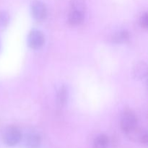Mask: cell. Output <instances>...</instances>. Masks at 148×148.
<instances>
[{"mask_svg":"<svg viewBox=\"0 0 148 148\" xmlns=\"http://www.w3.org/2000/svg\"><path fill=\"white\" fill-rule=\"evenodd\" d=\"M22 134L16 127H10L6 129L2 134V140L4 144L10 147L16 145L20 142Z\"/></svg>","mask_w":148,"mask_h":148,"instance_id":"obj_1","label":"cell"},{"mask_svg":"<svg viewBox=\"0 0 148 148\" xmlns=\"http://www.w3.org/2000/svg\"><path fill=\"white\" fill-rule=\"evenodd\" d=\"M137 127V119L136 116L131 111H127L123 114L121 119V128L123 132L128 134Z\"/></svg>","mask_w":148,"mask_h":148,"instance_id":"obj_2","label":"cell"},{"mask_svg":"<svg viewBox=\"0 0 148 148\" xmlns=\"http://www.w3.org/2000/svg\"><path fill=\"white\" fill-rule=\"evenodd\" d=\"M45 42V38L43 33L40 30H33L29 33L27 43L31 49H38L42 47Z\"/></svg>","mask_w":148,"mask_h":148,"instance_id":"obj_3","label":"cell"},{"mask_svg":"<svg viewBox=\"0 0 148 148\" xmlns=\"http://www.w3.org/2000/svg\"><path fill=\"white\" fill-rule=\"evenodd\" d=\"M31 12L33 17L37 21H43L47 15V9L43 2L34 1L31 4Z\"/></svg>","mask_w":148,"mask_h":148,"instance_id":"obj_4","label":"cell"},{"mask_svg":"<svg viewBox=\"0 0 148 148\" xmlns=\"http://www.w3.org/2000/svg\"><path fill=\"white\" fill-rule=\"evenodd\" d=\"M133 75L136 79H141L147 75V65L143 62H140L133 67Z\"/></svg>","mask_w":148,"mask_h":148,"instance_id":"obj_5","label":"cell"},{"mask_svg":"<svg viewBox=\"0 0 148 148\" xmlns=\"http://www.w3.org/2000/svg\"><path fill=\"white\" fill-rule=\"evenodd\" d=\"M27 148H38L40 145V137L36 133H30L25 139Z\"/></svg>","mask_w":148,"mask_h":148,"instance_id":"obj_6","label":"cell"},{"mask_svg":"<svg viewBox=\"0 0 148 148\" xmlns=\"http://www.w3.org/2000/svg\"><path fill=\"white\" fill-rule=\"evenodd\" d=\"M69 23L72 25H78L84 20V13L71 10L68 17Z\"/></svg>","mask_w":148,"mask_h":148,"instance_id":"obj_7","label":"cell"},{"mask_svg":"<svg viewBox=\"0 0 148 148\" xmlns=\"http://www.w3.org/2000/svg\"><path fill=\"white\" fill-rule=\"evenodd\" d=\"M68 99V90L65 86L61 87L59 89L56 96V101L59 107H63Z\"/></svg>","mask_w":148,"mask_h":148,"instance_id":"obj_8","label":"cell"},{"mask_svg":"<svg viewBox=\"0 0 148 148\" xmlns=\"http://www.w3.org/2000/svg\"><path fill=\"white\" fill-rule=\"evenodd\" d=\"M129 39H130V33L125 30L117 32L112 37L113 42L116 43H125Z\"/></svg>","mask_w":148,"mask_h":148,"instance_id":"obj_9","label":"cell"},{"mask_svg":"<svg viewBox=\"0 0 148 148\" xmlns=\"http://www.w3.org/2000/svg\"><path fill=\"white\" fill-rule=\"evenodd\" d=\"M109 144V139L105 134H100L95 139L93 143L94 148H107Z\"/></svg>","mask_w":148,"mask_h":148,"instance_id":"obj_10","label":"cell"},{"mask_svg":"<svg viewBox=\"0 0 148 148\" xmlns=\"http://www.w3.org/2000/svg\"><path fill=\"white\" fill-rule=\"evenodd\" d=\"M71 10L80 12L85 14L86 10V2L85 0H71Z\"/></svg>","mask_w":148,"mask_h":148,"instance_id":"obj_11","label":"cell"},{"mask_svg":"<svg viewBox=\"0 0 148 148\" xmlns=\"http://www.w3.org/2000/svg\"><path fill=\"white\" fill-rule=\"evenodd\" d=\"M9 14L6 12H0V27H5L9 23Z\"/></svg>","mask_w":148,"mask_h":148,"instance_id":"obj_12","label":"cell"},{"mask_svg":"<svg viewBox=\"0 0 148 148\" xmlns=\"http://www.w3.org/2000/svg\"><path fill=\"white\" fill-rule=\"evenodd\" d=\"M140 24L142 27L143 28H147L148 26V17L147 13H145L144 14L141 16L140 19Z\"/></svg>","mask_w":148,"mask_h":148,"instance_id":"obj_13","label":"cell"},{"mask_svg":"<svg viewBox=\"0 0 148 148\" xmlns=\"http://www.w3.org/2000/svg\"><path fill=\"white\" fill-rule=\"evenodd\" d=\"M0 49H1V40H0Z\"/></svg>","mask_w":148,"mask_h":148,"instance_id":"obj_14","label":"cell"}]
</instances>
